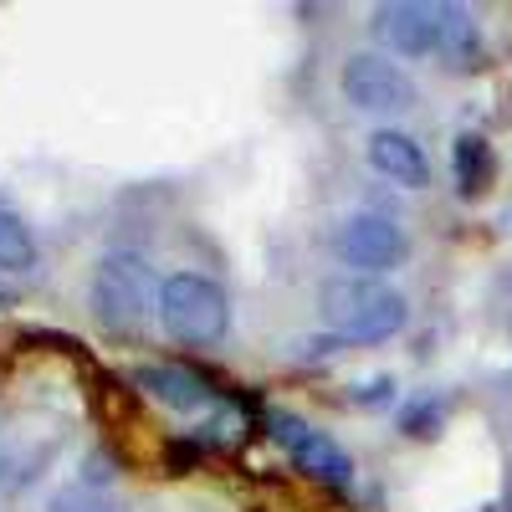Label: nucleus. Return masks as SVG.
<instances>
[{
	"instance_id": "10",
	"label": "nucleus",
	"mask_w": 512,
	"mask_h": 512,
	"mask_svg": "<svg viewBox=\"0 0 512 512\" xmlns=\"http://www.w3.org/2000/svg\"><path fill=\"white\" fill-rule=\"evenodd\" d=\"M36 262H41V251H36V236H31V226L16 216L11 205H0V272H36Z\"/></svg>"
},
{
	"instance_id": "13",
	"label": "nucleus",
	"mask_w": 512,
	"mask_h": 512,
	"mask_svg": "<svg viewBox=\"0 0 512 512\" xmlns=\"http://www.w3.org/2000/svg\"><path fill=\"white\" fill-rule=\"evenodd\" d=\"M436 425H441V400L436 395H420L400 410V431H410V436H431Z\"/></svg>"
},
{
	"instance_id": "11",
	"label": "nucleus",
	"mask_w": 512,
	"mask_h": 512,
	"mask_svg": "<svg viewBox=\"0 0 512 512\" xmlns=\"http://www.w3.org/2000/svg\"><path fill=\"white\" fill-rule=\"evenodd\" d=\"M451 169H456L461 195H477V190L487 185V175H492V154H487V144H482L477 134H461L456 149H451Z\"/></svg>"
},
{
	"instance_id": "5",
	"label": "nucleus",
	"mask_w": 512,
	"mask_h": 512,
	"mask_svg": "<svg viewBox=\"0 0 512 512\" xmlns=\"http://www.w3.org/2000/svg\"><path fill=\"white\" fill-rule=\"evenodd\" d=\"M338 88H344V103L359 113H405L420 98L410 72L379 52H354L344 62V72H338Z\"/></svg>"
},
{
	"instance_id": "1",
	"label": "nucleus",
	"mask_w": 512,
	"mask_h": 512,
	"mask_svg": "<svg viewBox=\"0 0 512 512\" xmlns=\"http://www.w3.org/2000/svg\"><path fill=\"white\" fill-rule=\"evenodd\" d=\"M318 308H323V323L333 328L338 344H384L395 338L410 318V303L379 277H328L318 287Z\"/></svg>"
},
{
	"instance_id": "4",
	"label": "nucleus",
	"mask_w": 512,
	"mask_h": 512,
	"mask_svg": "<svg viewBox=\"0 0 512 512\" xmlns=\"http://www.w3.org/2000/svg\"><path fill=\"white\" fill-rule=\"evenodd\" d=\"M333 251H338V262H344L354 277H384V272H395L405 262L410 241H405V231L390 216L359 210V216H349L344 226H338Z\"/></svg>"
},
{
	"instance_id": "9",
	"label": "nucleus",
	"mask_w": 512,
	"mask_h": 512,
	"mask_svg": "<svg viewBox=\"0 0 512 512\" xmlns=\"http://www.w3.org/2000/svg\"><path fill=\"white\" fill-rule=\"evenodd\" d=\"M139 390L149 395V400H159V405H169V410H205L210 405V390H205V379H195L190 369H175V364H144L139 374Z\"/></svg>"
},
{
	"instance_id": "8",
	"label": "nucleus",
	"mask_w": 512,
	"mask_h": 512,
	"mask_svg": "<svg viewBox=\"0 0 512 512\" xmlns=\"http://www.w3.org/2000/svg\"><path fill=\"white\" fill-rule=\"evenodd\" d=\"M364 154H369V164L379 169L384 180H395L405 190H425V185H431V159H425V149L410 134H400V128H374Z\"/></svg>"
},
{
	"instance_id": "3",
	"label": "nucleus",
	"mask_w": 512,
	"mask_h": 512,
	"mask_svg": "<svg viewBox=\"0 0 512 512\" xmlns=\"http://www.w3.org/2000/svg\"><path fill=\"white\" fill-rule=\"evenodd\" d=\"M88 308L103 328H139L154 308V272L134 251H108L93 282H88Z\"/></svg>"
},
{
	"instance_id": "12",
	"label": "nucleus",
	"mask_w": 512,
	"mask_h": 512,
	"mask_svg": "<svg viewBox=\"0 0 512 512\" xmlns=\"http://www.w3.org/2000/svg\"><path fill=\"white\" fill-rule=\"evenodd\" d=\"M47 512H128L118 497L98 492V487H57Z\"/></svg>"
},
{
	"instance_id": "6",
	"label": "nucleus",
	"mask_w": 512,
	"mask_h": 512,
	"mask_svg": "<svg viewBox=\"0 0 512 512\" xmlns=\"http://www.w3.org/2000/svg\"><path fill=\"white\" fill-rule=\"evenodd\" d=\"M446 11L451 6H425V0H390L374 11V36L395 57H436L446 47Z\"/></svg>"
},
{
	"instance_id": "2",
	"label": "nucleus",
	"mask_w": 512,
	"mask_h": 512,
	"mask_svg": "<svg viewBox=\"0 0 512 512\" xmlns=\"http://www.w3.org/2000/svg\"><path fill=\"white\" fill-rule=\"evenodd\" d=\"M159 323H164L169 338H180V344L210 349L231 333V297L205 272H175L159 287Z\"/></svg>"
},
{
	"instance_id": "7",
	"label": "nucleus",
	"mask_w": 512,
	"mask_h": 512,
	"mask_svg": "<svg viewBox=\"0 0 512 512\" xmlns=\"http://www.w3.org/2000/svg\"><path fill=\"white\" fill-rule=\"evenodd\" d=\"M272 436L287 446L292 466L303 477H318V482H333V487H344L354 477L349 451L338 446V441H328L323 431H313V425H303L297 415H272Z\"/></svg>"
}]
</instances>
